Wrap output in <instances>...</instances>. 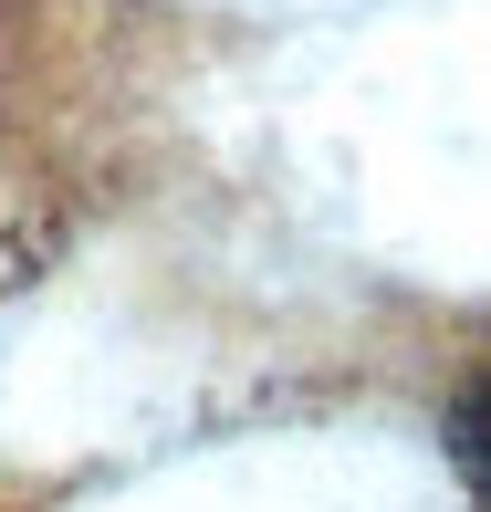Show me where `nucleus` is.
Masks as SVG:
<instances>
[{
    "label": "nucleus",
    "mask_w": 491,
    "mask_h": 512,
    "mask_svg": "<svg viewBox=\"0 0 491 512\" xmlns=\"http://www.w3.org/2000/svg\"><path fill=\"white\" fill-rule=\"evenodd\" d=\"M450 450H460V471L491 492V387H471V398L450 408Z\"/></svg>",
    "instance_id": "nucleus-1"
}]
</instances>
